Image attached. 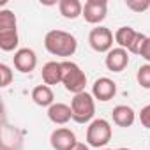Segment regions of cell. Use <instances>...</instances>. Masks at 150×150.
Instances as JSON below:
<instances>
[{"label": "cell", "instance_id": "1", "mask_svg": "<svg viewBox=\"0 0 150 150\" xmlns=\"http://www.w3.org/2000/svg\"><path fill=\"white\" fill-rule=\"evenodd\" d=\"M44 48L55 57H72L78 50V41L72 34L65 30H50L44 35Z\"/></svg>", "mask_w": 150, "mask_h": 150}, {"label": "cell", "instance_id": "2", "mask_svg": "<svg viewBox=\"0 0 150 150\" xmlns=\"http://www.w3.org/2000/svg\"><path fill=\"white\" fill-rule=\"evenodd\" d=\"M62 85L67 92L71 94H81L85 92L87 87V74L81 71V67L76 62H71V60H64L62 62Z\"/></svg>", "mask_w": 150, "mask_h": 150}, {"label": "cell", "instance_id": "3", "mask_svg": "<svg viewBox=\"0 0 150 150\" xmlns=\"http://www.w3.org/2000/svg\"><path fill=\"white\" fill-rule=\"evenodd\" d=\"M72 120L76 124H90L96 115V99L88 92L76 94L71 101Z\"/></svg>", "mask_w": 150, "mask_h": 150}, {"label": "cell", "instance_id": "4", "mask_svg": "<svg viewBox=\"0 0 150 150\" xmlns=\"http://www.w3.org/2000/svg\"><path fill=\"white\" fill-rule=\"evenodd\" d=\"M113 136L111 124L104 118H94L87 127V145L92 148H104Z\"/></svg>", "mask_w": 150, "mask_h": 150}, {"label": "cell", "instance_id": "5", "mask_svg": "<svg viewBox=\"0 0 150 150\" xmlns=\"http://www.w3.org/2000/svg\"><path fill=\"white\" fill-rule=\"evenodd\" d=\"M113 41H115L113 32L108 27H103V25L92 28L90 34H88V44L97 53H108V51H111L113 50Z\"/></svg>", "mask_w": 150, "mask_h": 150}, {"label": "cell", "instance_id": "6", "mask_svg": "<svg viewBox=\"0 0 150 150\" xmlns=\"http://www.w3.org/2000/svg\"><path fill=\"white\" fill-rule=\"evenodd\" d=\"M108 14V2L106 0H87L83 4V18L90 25L103 23Z\"/></svg>", "mask_w": 150, "mask_h": 150}, {"label": "cell", "instance_id": "7", "mask_svg": "<svg viewBox=\"0 0 150 150\" xmlns=\"http://www.w3.org/2000/svg\"><path fill=\"white\" fill-rule=\"evenodd\" d=\"M76 143V134L69 127H58L50 136V145L53 150H72Z\"/></svg>", "mask_w": 150, "mask_h": 150}, {"label": "cell", "instance_id": "8", "mask_svg": "<svg viewBox=\"0 0 150 150\" xmlns=\"http://www.w3.org/2000/svg\"><path fill=\"white\" fill-rule=\"evenodd\" d=\"M92 96H94L96 101L108 103L117 96V83L111 78H106V76L97 78L92 85Z\"/></svg>", "mask_w": 150, "mask_h": 150}, {"label": "cell", "instance_id": "9", "mask_svg": "<svg viewBox=\"0 0 150 150\" xmlns=\"http://www.w3.org/2000/svg\"><path fill=\"white\" fill-rule=\"evenodd\" d=\"M13 62H14L16 71H20L23 74H28L37 67V55L30 48H20L18 51H14Z\"/></svg>", "mask_w": 150, "mask_h": 150}, {"label": "cell", "instance_id": "10", "mask_svg": "<svg viewBox=\"0 0 150 150\" xmlns=\"http://www.w3.org/2000/svg\"><path fill=\"white\" fill-rule=\"evenodd\" d=\"M104 65L111 72H122L129 65V51L124 48H113L111 51L106 53Z\"/></svg>", "mask_w": 150, "mask_h": 150}, {"label": "cell", "instance_id": "11", "mask_svg": "<svg viewBox=\"0 0 150 150\" xmlns=\"http://www.w3.org/2000/svg\"><path fill=\"white\" fill-rule=\"evenodd\" d=\"M62 74H64V71H62V62H55V60L46 62V64L42 65V71H41L42 83L48 85V87L62 83Z\"/></svg>", "mask_w": 150, "mask_h": 150}, {"label": "cell", "instance_id": "12", "mask_svg": "<svg viewBox=\"0 0 150 150\" xmlns=\"http://www.w3.org/2000/svg\"><path fill=\"white\" fill-rule=\"evenodd\" d=\"M48 118L55 125H65L69 120H72V110L65 103H55L48 108Z\"/></svg>", "mask_w": 150, "mask_h": 150}, {"label": "cell", "instance_id": "13", "mask_svg": "<svg viewBox=\"0 0 150 150\" xmlns=\"http://www.w3.org/2000/svg\"><path fill=\"white\" fill-rule=\"evenodd\" d=\"M111 118H113V124L118 127H131L136 122V111L127 104H118L113 108Z\"/></svg>", "mask_w": 150, "mask_h": 150}, {"label": "cell", "instance_id": "14", "mask_svg": "<svg viewBox=\"0 0 150 150\" xmlns=\"http://www.w3.org/2000/svg\"><path fill=\"white\" fill-rule=\"evenodd\" d=\"M32 101L41 108H50L51 104H55V94H53L51 87L42 83L32 90Z\"/></svg>", "mask_w": 150, "mask_h": 150}, {"label": "cell", "instance_id": "15", "mask_svg": "<svg viewBox=\"0 0 150 150\" xmlns=\"http://www.w3.org/2000/svg\"><path fill=\"white\" fill-rule=\"evenodd\" d=\"M58 11H60L62 18H65V20H76V18L83 16V4L80 0H60Z\"/></svg>", "mask_w": 150, "mask_h": 150}, {"label": "cell", "instance_id": "16", "mask_svg": "<svg viewBox=\"0 0 150 150\" xmlns=\"http://www.w3.org/2000/svg\"><path fill=\"white\" fill-rule=\"evenodd\" d=\"M136 30L132 27H120L117 32H115V42L118 44V48H124V50H129L134 37H136Z\"/></svg>", "mask_w": 150, "mask_h": 150}, {"label": "cell", "instance_id": "17", "mask_svg": "<svg viewBox=\"0 0 150 150\" xmlns=\"http://www.w3.org/2000/svg\"><path fill=\"white\" fill-rule=\"evenodd\" d=\"M20 44V35H18V28L16 30H6L0 32V50L2 51H14ZM18 51V50H16Z\"/></svg>", "mask_w": 150, "mask_h": 150}, {"label": "cell", "instance_id": "18", "mask_svg": "<svg viewBox=\"0 0 150 150\" xmlns=\"http://www.w3.org/2000/svg\"><path fill=\"white\" fill-rule=\"evenodd\" d=\"M16 14L9 9H2L0 11V32L6 30H16Z\"/></svg>", "mask_w": 150, "mask_h": 150}, {"label": "cell", "instance_id": "19", "mask_svg": "<svg viewBox=\"0 0 150 150\" xmlns=\"http://www.w3.org/2000/svg\"><path fill=\"white\" fill-rule=\"evenodd\" d=\"M136 81L141 88L150 90V64H145L138 69L136 72Z\"/></svg>", "mask_w": 150, "mask_h": 150}, {"label": "cell", "instance_id": "20", "mask_svg": "<svg viewBox=\"0 0 150 150\" xmlns=\"http://www.w3.org/2000/svg\"><path fill=\"white\" fill-rule=\"evenodd\" d=\"M13 81V71L7 64H0V87L6 88Z\"/></svg>", "mask_w": 150, "mask_h": 150}, {"label": "cell", "instance_id": "21", "mask_svg": "<svg viewBox=\"0 0 150 150\" xmlns=\"http://www.w3.org/2000/svg\"><path fill=\"white\" fill-rule=\"evenodd\" d=\"M125 6L132 13H145L146 9H150V0H127Z\"/></svg>", "mask_w": 150, "mask_h": 150}, {"label": "cell", "instance_id": "22", "mask_svg": "<svg viewBox=\"0 0 150 150\" xmlns=\"http://www.w3.org/2000/svg\"><path fill=\"white\" fill-rule=\"evenodd\" d=\"M145 39H146V35H145V34H141V32H138V34H136V37H134V41H132V44H131V48H129L127 51H129V53H132V55H139V50H141V46H143Z\"/></svg>", "mask_w": 150, "mask_h": 150}, {"label": "cell", "instance_id": "23", "mask_svg": "<svg viewBox=\"0 0 150 150\" xmlns=\"http://www.w3.org/2000/svg\"><path fill=\"white\" fill-rule=\"evenodd\" d=\"M139 122L145 129H150V104H146L145 108H141L139 111Z\"/></svg>", "mask_w": 150, "mask_h": 150}, {"label": "cell", "instance_id": "24", "mask_svg": "<svg viewBox=\"0 0 150 150\" xmlns=\"http://www.w3.org/2000/svg\"><path fill=\"white\" fill-rule=\"evenodd\" d=\"M139 57L145 58V60L150 64V37L145 39V42H143V46H141V50H139Z\"/></svg>", "mask_w": 150, "mask_h": 150}, {"label": "cell", "instance_id": "25", "mask_svg": "<svg viewBox=\"0 0 150 150\" xmlns=\"http://www.w3.org/2000/svg\"><path fill=\"white\" fill-rule=\"evenodd\" d=\"M72 150H90V148H88V145H87V143H81V141H78L76 145L72 146Z\"/></svg>", "mask_w": 150, "mask_h": 150}, {"label": "cell", "instance_id": "26", "mask_svg": "<svg viewBox=\"0 0 150 150\" xmlns=\"http://www.w3.org/2000/svg\"><path fill=\"white\" fill-rule=\"evenodd\" d=\"M117 150H131V148H117Z\"/></svg>", "mask_w": 150, "mask_h": 150}, {"label": "cell", "instance_id": "27", "mask_svg": "<svg viewBox=\"0 0 150 150\" xmlns=\"http://www.w3.org/2000/svg\"><path fill=\"white\" fill-rule=\"evenodd\" d=\"M103 150H113V148H103Z\"/></svg>", "mask_w": 150, "mask_h": 150}, {"label": "cell", "instance_id": "28", "mask_svg": "<svg viewBox=\"0 0 150 150\" xmlns=\"http://www.w3.org/2000/svg\"><path fill=\"white\" fill-rule=\"evenodd\" d=\"M2 150H9V148H6V146H4V148H2Z\"/></svg>", "mask_w": 150, "mask_h": 150}]
</instances>
